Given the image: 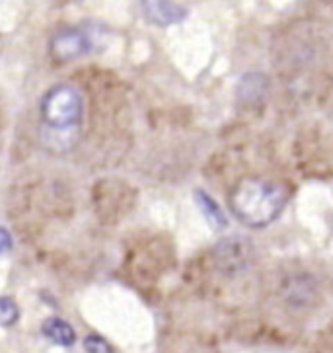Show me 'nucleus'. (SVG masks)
Wrapping results in <instances>:
<instances>
[{
	"label": "nucleus",
	"instance_id": "nucleus-1",
	"mask_svg": "<svg viewBox=\"0 0 333 353\" xmlns=\"http://www.w3.org/2000/svg\"><path fill=\"white\" fill-rule=\"evenodd\" d=\"M288 192L283 183L261 178L246 176L232 188L228 197L230 211L246 227L264 228L277 221L285 211Z\"/></svg>",
	"mask_w": 333,
	"mask_h": 353
},
{
	"label": "nucleus",
	"instance_id": "nucleus-2",
	"mask_svg": "<svg viewBox=\"0 0 333 353\" xmlns=\"http://www.w3.org/2000/svg\"><path fill=\"white\" fill-rule=\"evenodd\" d=\"M39 112L45 127H80V94L70 84H57L41 98Z\"/></svg>",
	"mask_w": 333,
	"mask_h": 353
},
{
	"label": "nucleus",
	"instance_id": "nucleus-3",
	"mask_svg": "<svg viewBox=\"0 0 333 353\" xmlns=\"http://www.w3.org/2000/svg\"><path fill=\"white\" fill-rule=\"evenodd\" d=\"M252 258V246L244 236H228L220 240L215 248V260L224 274H238L248 268Z\"/></svg>",
	"mask_w": 333,
	"mask_h": 353
},
{
	"label": "nucleus",
	"instance_id": "nucleus-4",
	"mask_svg": "<svg viewBox=\"0 0 333 353\" xmlns=\"http://www.w3.org/2000/svg\"><path fill=\"white\" fill-rule=\"evenodd\" d=\"M90 37L80 30H63L51 39V57L58 63H69L90 51Z\"/></svg>",
	"mask_w": 333,
	"mask_h": 353
},
{
	"label": "nucleus",
	"instance_id": "nucleus-5",
	"mask_svg": "<svg viewBox=\"0 0 333 353\" xmlns=\"http://www.w3.org/2000/svg\"><path fill=\"white\" fill-rule=\"evenodd\" d=\"M80 135V127H45L41 125V145L53 154L69 152L70 148L76 145Z\"/></svg>",
	"mask_w": 333,
	"mask_h": 353
},
{
	"label": "nucleus",
	"instance_id": "nucleus-6",
	"mask_svg": "<svg viewBox=\"0 0 333 353\" xmlns=\"http://www.w3.org/2000/svg\"><path fill=\"white\" fill-rule=\"evenodd\" d=\"M142 10L150 22L156 26H172L185 18L184 8L173 4L172 0H142Z\"/></svg>",
	"mask_w": 333,
	"mask_h": 353
},
{
	"label": "nucleus",
	"instance_id": "nucleus-7",
	"mask_svg": "<svg viewBox=\"0 0 333 353\" xmlns=\"http://www.w3.org/2000/svg\"><path fill=\"white\" fill-rule=\"evenodd\" d=\"M41 334L45 336L49 342L63 345V347H70L76 342V332L70 326L67 320L51 316L41 324Z\"/></svg>",
	"mask_w": 333,
	"mask_h": 353
},
{
	"label": "nucleus",
	"instance_id": "nucleus-8",
	"mask_svg": "<svg viewBox=\"0 0 333 353\" xmlns=\"http://www.w3.org/2000/svg\"><path fill=\"white\" fill-rule=\"evenodd\" d=\"M195 201L197 205H199V209H201L203 216L207 219V223L215 228V230H222V228L226 227V223H228V221H226V215L222 213L220 205L211 197V195L205 194L203 190H197Z\"/></svg>",
	"mask_w": 333,
	"mask_h": 353
},
{
	"label": "nucleus",
	"instance_id": "nucleus-9",
	"mask_svg": "<svg viewBox=\"0 0 333 353\" xmlns=\"http://www.w3.org/2000/svg\"><path fill=\"white\" fill-rule=\"evenodd\" d=\"M265 90H267V84L261 74H248L241 79L238 94L241 100H255V98H261Z\"/></svg>",
	"mask_w": 333,
	"mask_h": 353
},
{
	"label": "nucleus",
	"instance_id": "nucleus-10",
	"mask_svg": "<svg viewBox=\"0 0 333 353\" xmlns=\"http://www.w3.org/2000/svg\"><path fill=\"white\" fill-rule=\"evenodd\" d=\"M20 319V308L18 305L8 299V296H0V326L2 328H10Z\"/></svg>",
	"mask_w": 333,
	"mask_h": 353
},
{
	"label": "nucleus",
	"instance_id": "nucleus-11",
	"mask_svg": "<svg viewBox=\"0 0 333 353\" xmlns=\"http://www.w3.org/2000/svg\"><path fill=\"white\" fill-rule=\"evenodd\" d=\"M84 350L86 353H114V347L98 334H90L84 338Z\"/></svg>",
	"mask_w": 333,
	"mask_h": 353
},
{
	"label": "nucleus",
	"instance_id": "nucleus-12",
	"mask_svg": "<svg viewBox=\"0 0 333 353\" xmlns=\"http://www.w3.org/2000/svg\"><path fill=\"white\" fill-rule=\"evenodd\" d=\"M12 248V234L4 227H0V256H4Z\"/></svg>",
	"mask_w": 333,
	"mask_h": 353
}]
</instances>
